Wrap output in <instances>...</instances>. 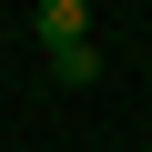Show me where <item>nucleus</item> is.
<instances>
[{"mask_svg":"<svg viewBox=\"0 0 152 152\" xmlns=\"http://www.w3.org/2000/svg\"><path fill=\"white\" fill-rule=\"evenodd\" d=\"M31 20H41V41H51V51H61V41H91V10H81V0H41Z\"/></svg>","mask_w":152,"mask_h":152,"instance_id":"f257e3e1","label":"nucleus"},{"mask_svg":"<svg viewBox=\"0 0 152 152\" xmlns=\"http://www.w3.org/2000/svg\"><path fill=\"white\" fill-rule=\"evenodd\" d=\"M142 152H152V142H142Z\"/></svg>","mask_w":152,"mask_h":152,"instance_id":"7ed1b4c3","label":"nucleus"},{"mask_svg":"<svg viewBox=\"0 0 152 152\" xmlns=\"http://www.w3.org/2000/svg\"><path fill=\"white\" fill-rule=\"evenodd\" d=\"M51 81H61V91L102 81V51H91V41H61V51H51Z\"/></svg>","mask_w":152,"mask_h":152,"instance_id":"f03ea898","label":"nucleus"}]
</instances>
